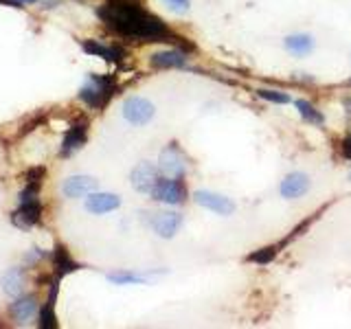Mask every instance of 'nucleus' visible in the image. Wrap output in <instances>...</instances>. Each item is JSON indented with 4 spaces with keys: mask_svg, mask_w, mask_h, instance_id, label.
Listing matches in <instances>:
<instances>
[{
    "mask_svg": "<svg viewBox=\"0 0 351 329\" xmlns=\"http://www.w3.org/2000/svg\"><path fill=\"white\" fill-rule=\"evenodd\" d=\"M97 16L114 33L130 40L184 44L182 38L173 36L158 16L145 11L136 0H108L104 7H99Z\"/></svg>",
    "mask_w": 351,
    "mask_h": 329,
    "instance_id": "obj_1",
    "label": "nucleus"
},
{
    "mask_svg": "<svg viewBox=\"0 0 351 329\" xmlns=\"http://www.w3.org/2000/svg\"><path fill=\"white\" fill-rule=\"evenodd\" d=\"M117 90L114 75H88L80 90V99L90 108H104Z\"/></svg>",
    "mask_w": 351,
    "mask_h": 329,
    "instance_id": "obj_2",
    "label": "nucleus"
},
{
    "mask_svg": "<svg viewBox=\"0 0 351 329\" xmlns=\"http://www.w3.org/2000/svg\"><path fill=\"white\" fill-rule=\"evenodd\" d=\"M149 195L154 200L165 204H182L186 197V189L180 182V178H167V180H158Z\"/></svg>",
    "mask_w": 351,
    "mask_h": 329,
    "instance_id": "obj_3",
    "label": "nucleus"
},
{
    "mask_svg": "<svg viewBox=\"0 0 351 329\" xmlns=\"http://www.w3.org/2000/svg\"><path fill=\"white\" fill-rule=\"evenodd\" d=\"M154 112H156L154 103H149L147 99H143V97H130L128 101L123 103V117L130 121L132 125L149 123Z\"/></svg>",
    "mask_w": 351,
    "mask_h": 329,
    "instance_id": "obj_4",
    "label": "nucleus"
},
{
    "mask_svg": "<svg viewBox=\"0 0 351 329\" xmlns=\"http://www.w3.org/2000/svg\"><path fill=\"white\" fill-rule=\"evenodd\" d=\"M160 171L167 175V178H182L186 173V162H184V156L182 151L178 149L176 143H171L169 147H165L160 151Z\"/></svg>",
    "mask_w": 351,
    "mask_h": 329,
    "instance_id": "obj_5",
    "label": "nucleus"
},
{
    "mask_svg": "<svg viewBox=\"0 0 351 329\" xmlns=\"http://www.w3.org/2000/svg\"><path fill=\"white\" fill-rule=\"evenodd\" d=\"M158 169L154 167L152 162H141L132 171V186L138 191V193H152V189L156 186L158 182Z\"/></svg>",
    "mask_w": 351,
    "mask_h": 329,
    "instance_id": "obj_6",
    "label": "nucleus"
},
{
    "mask_svg": "<svg viewBox=\"0 0 351 329\" xmlns=\"http://www.w3.org/2000/svg\"><path fill=\"white\" fill-rule=\"evenodd\" d=\"M195 202L208 208V211H213L217 215H233L235 213V202L228 200L224 195H217V193H211V191H195Z\"/></svg>",
    "mask_w": 351,
    "mask_h": 329,
    "instance_id": "obj_7",
    "label": "nucleus"
},
{
    "mask_svg": "<svg viewBox=\"0 0 351 329\" xmlns=\"http://www.w3.org/2000/svg\"><path fill=\"white\" fill-rule=\"evenodd\" d=\"M82 49L88 55H95V58H101L106 62H121L125 58V51L121 47H117V44H104V42H97V40L82 42Z\"/></svg>",
    "mask_w": 351,
    "mask_h": 329,
    "instance_id": "obj_8",
    "label": "nucleus"
},
{
    "mask_svg": "<svg viewBox=\"0 0 351 329\" xmlns=\"http://www.w3.org/2000/svg\"><path fill=\"white\" fill-rule=\"evenodd\" d=\"M182 226V215L180 213H173V211H162V213H156L152 219V228L156 230V233L165 239L173 237L178 233V228Z\"/></svg>",
    "mask_w": 351,
    "mask_h": 329,
    "instance_id": "obj_9",
    "label": "nucleus"
},
{
    "mask_svg": "<svg viewBox=\"0 0 351 329\" xmlns=\"http://www.w3.org/2000/svg\"><path fill=\"white\" fill-rule=\"evenodd\" d=\"M310 191V178L303 171H292L283 178L281 182V195L288 197V200H294V197H301Z\"/></svg>",
    "mask_w": 351,
    "mask_h": 329,
    "instance_id": "obj_10",
    "label": "nucleus"
},
{
    "mask_svg": "<svg viewBox=\"0 0 351 329\" xmlns=\"http://www.w3.org/2000/svg\"><path fill=\"white\" fill-rule=\"evenodd\" d=\"M14 224L18 228H31L36 226L42 219V204L40 200H29V202H20V208L14 213Z\"/></svg>",
    "mask_w": 351,
    "mask_h": 329,
    "instance_id": "obj_11",
    "label": "nucleus"
},
{
    "mask_svg": "<svg viewBox=\"0 0 351 329\" xmlns=\"http://www.w3.org/2000/svg\"><path fill=\"white\" fill-rule=\"evenodd\" d=\"M121 206V197L114 193H88L86 197V208L95 215H101V213H110L114 208Z\"/></svg>",
    "mask_w": 351,
    "mask_h": 329,
    "instance_id": "obj_12",
    "label": "nucleus"
},
{
    "mask_svg": "<svg viewBox=\"0 0 351 329\" xmlns=\"http://www.w3.org/2000/svg\"><path fill=\"white\" fill-rule=\"evenodd\" d=\"M58 285H60V277L55 274V279L51 281L49 299H47V303H44L42 310H40L38 325L42 329H55V327H58V318H55V299H58Z\"/></svg>",
    "mask_w": 351,
    "mask_h": 329,
    "instance_id": "obj_13",
    "label": "nucleus"
},
{
    "mask_svg": "<svg viewBox=\"0 0 351 329\" xmlns=\"http://www.w3.org/2000/svg\"><path fill=\"white\" fill-rule=\"evenodd\" d=\"M86 138H88V123H86V121L71 125V130L66 132L64 143H62V154H64V156H71L73 151H77L84 145Z\"/></svg>",
    "mask_w": 351,
    "mask_h": 329,
    "instance_id": "obj_14",
    "label": "nucleus"
},
{
    "mask_svg": "<svg viewBox=\"0 0 351 329\" xmlns=\"http://www.w3.org/2000/svg\"><path fill=\"white\" fill-rule=\"evenodd\" d=\"M97 186L99 182L90 178V175H73V178L64 182V193L69 197H82V195L97 191Z\"/></svg>",
    "mask_w": 351,
    "mask_h": 329,
    "instance_id": "obj_15",
    "label": "nucleus"
},
{
    "mask_svg": "<svg viewBox=\"0 0 351 329\" xmlns=\"http://www.w3.org/2000/svg\"><path fill=\"white\" fill-rule=\"evenodd\" d=\"M149 62L154 69H182L186 64V58L182 51H160L154 53Z\"/></svg>",
    "mask_w": 351,
    "mask_h": 329,
    "instance_id": "obj_16",
    "label": "nucleus"
},
{
    "mask_svg": "<svg viewBox=\"0 0 351 329\" xmlns=\"http://www.w3.org/2000/svg\"><path fill=\"white\" fill-rule=\"evenodd\" d=\"M53 261H55V274H58L60 279H62V277H66V274L75 272V270H80V263H77V261L69 255V250H66L62 244L55 246Z\"/></svg>",
    "mask_w": 351,
    "mask_h": 329,
    "instance_id": "obj_17",
    "label": "nucleus"
},
{
    "mask_svg": "<svg viewBox=\"0 0 351 329\" xmlns=\"http://www.w3.org/2000/svg\"><path fill=\"white\" fill-rule=\"evenodd\" d=\"M3 290L9 296L18 299V296L22 294V290H25V272H22V268H9L5 272V277H3Z\"/></svg>",
    "mask_w": 351,
    "mask_h": 329,
    "instance_id": "obj_18",
    "label": "nucleus"
},
{
    "mask_svg": "<svg viewBox=\"0 0 351 329\" xmlns=\"http://www.w3.org/2000/svg\"><path fill=\"white\" fill-rule=\"evenodd\" d=\"M285 49L294 55H299V58H303V55H307L314 49V38L307 36V33H296V36L285 38Z\"/></svg>",
    "mask_w": 351,
    "mask_h": 329,
    "instance_id": "obj_19",
    "label": "nucleus"
},
{
    "mask_svg": "<svg viewBox=\"0 0 351 329\" xmlns=\"http://www.w3.org/2000/svg\"><path fill=\"white\" fill-rule=\"evenodd\" d=\"M36 310H38L36 296H22V299H18L11 305V316H14L16 321H27V318L36 314Z\"/></svg>",
    "mask_w": 351,
    "mask_h": 329,
    "instance_id": "obj_20",
    "label": "nucleus"
},
{
    "mask_svg": "<svg viewBox=\"0 0 351 329\" xmlns=\"http://www.w3.org/2000/svg\"><path fill=\"white\" fill-rule=\"evenodd\" d=\"M296 108H299V112H301V117L305 121H310V123H314V125H321L323 123V114L318 112V110L310 101H305V99H299V101H296Z\"/></svg>",
    "mask_w": 351,
    "mask_h": 329,
    "instance_id": "obj_21",
    "label": "nucleus"
},
{
    "mask_svg": "<svg viewBox=\"0 0 351 329\" xmlns=\"http://www.w3.org/2000/svg\"><path fill=\"white\" fill-rule=\"evenodd\" d=\"M283 244H285V241H283ZM283 244H279V246H266V248H261V250H257V252H250V255H248V261H250V263H270L274 257L279 255V248H281Z\"/></svg>",
    "mask_w": 351,
    "mask_h": 329,
    "instance_id": "obj_22",
    "label": "nucleus"
},
{
    "mask_svg": "<svg viewBox=\"0 0 351 329\" xmlns=\"http://www.w3.org/2000/svg\"><path fill=\"white\" fill-rule=\"evenodd\" d=\"M108 281H112L117 285H128V283H145V277L132 274V272H112V274H108Z\"/></svg>",
    "mask_w": 351,
    "mask_h": 329,
    "instance_id": "obj_23",
    "label": "nucleus"
},
{
    "mask_svg": "<svg viewBox=\"0 0 351 329\" xmlns=\"http://www.w3.org/2000/svg\"><path fill=\"white\" fill-rule=\"evenodd\" d=\"M257 95L261 99H266V101H272V103H290V97L279 93V90H266V88H261V90H257Z\"/></svg>",
    "mask_w": 351,
    "mask_h": 329,
    "instance_id": "obj_24",
    "label": "nucleus"
},
{
    "mask_svg": "<svg viewBox=\"0 0 351 329\" xmlns=\"http://www.w3.org/2000/svg\"><path fill=\"white\" fill-rule=\"evenodd\" d=\"M44 167H31L27 173H25V180L27 182H38V184H42V178H44Z\"/></svg>",
    "mask_w": 351,
    "mask_h": 329,
    "instance_id": "obj_25",
    "label": "nucleus"
},
{
    "mask_svg": "<svg viewBox=\"0 0 351 329\" xmlns=\"http://www.w3.org/2000/svg\"><path fill=\"white\" fill-rule=\"evenodd\" d=\"M165 3H167V7L176 11V14H184V11L189 9V0H165Z\"/></svg>",
    "mask_w": 351,
    "mask_h": 329,
    "instance_id": "obj_26",
    "label": "nucleus"
},
{
    "mask_svg": "<svg viewBox=\"0 0 351 329\" xmlns=\"http://www.w3.org/2000/svg\"><path fill=\"white\" fill-rule=\"evenodd\" d=\"M343 156H345L347 160H351V136H347V138L343 141Z\"/></svg>",
    "mask_w": 351,
    "mask_h": 329,
    "instance_id": "obj_27",
    "label": "nucleus"
},
{
    "mask_svg": "<svg viewBox=\"0 0 351 329\" xmlns=\"http://www.w3.org/2000/svg\"><path fill=\"white\" fill-rule=\"evenodd\" d=\"M343 108L347 110V114L351 117V97H347V99H343Z\"/></svg>",
    "mask_w": 351,
    "mask_h": 329,
    "instance_id": "obj_28",
    "label": "nucleus"
},
{
    "mask_svg": "<svg viewBox=\"0 0 351 329\" xmlns=\"http://www.w3.org/2000/svg\"><path fill=\"white\" fill-rule=\"evenodd\" d=\"M14 3H16V5L20 7L22 3H36V0H14Z\"/></svg>",
    "mask_w": 351,
    "mask_h": 329,
    "instance_id": "obj_29",
    "label": "nucleus"
}]
</instances>
